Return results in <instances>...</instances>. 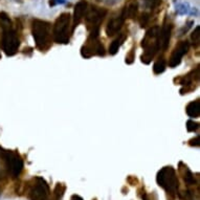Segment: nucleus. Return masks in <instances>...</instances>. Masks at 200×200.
<instances>
[{
	"instance_id": "f3484780",
	"label": "nucleus",
	"mask_w": 200,
	"mask_h": 200,
	"mask_svg": "<svg viewBox=\"0 0 200 200\" xmlns=\"http://www.w3.org/2000/svg\"><path fill=\"white\" fill-rule=\"evenodd\" d=\"M166 67H167L166 60L164 59H160V60L156 61L155 64L153 65V71H154L155 74H160L164 71Z\"/></svg>"
},
{
	"instance_id": "aec40b11",
	"label": "nucleus",
	"mask_w": 200,
	"mask_h": 200,
	"mask_svg": "<svg viewBox=\"0 0 200 200\" xmlns=\"http://www.w3.org/2000/svg\"><path fill=\"white\" fill-rule=\"evenodd\" d=\"M198 127H199L198 123H195L194 120H190L186 122V130L189 132H194V131H196L198 129Z\"/></svg>"
},
{
	"instance_id": "4468645a",
	"label": "nucleus",
	"mask_w": 200,
	"mask_h": 200,
	"mask_svg": "<svg viewBox=\"0 0 200 200\" xmlns=\"http://www.w3.org/2000/svg\"><path fill=\"white\" fill-rule=\"evenodd\" d=\"M186 112L190 117H198L200 115V101L196 100L189 103L186 107Z\"/></svg>"
},
{
	"instance_id": "9b49d317",
	"label": "nucleus",
	"mask_w": 200,
	"mask_h": 200,
	"mask_svg": "<svg viewBox=\"0 0 200 200\" xmlns=\"http://www.w3.org/2000/svg\"><path fill=\"white\" fill-rule=\"evenodd\" d=\"M171 33H172V25L171 24H164L159 30V35H158V45L159 49L161 48L162 50H166L169 46L171 39Z\"/></svg>"
},
{
	"instance_id": "1a4fd4ad",
	"label": "nucleus",
	"mask_w": 200,
	"mask_h": 200,
	"mask_svg": "<svg viewBox=\"0 0 200 200\" xmlns=\"http://www.w3.org/2000/svg\"><path fill=\"white\" fill-rule=\"evenodd\" d=\"M189 49H190V43L188 41H180L175 46L172 54H171L170 60H169V66L171 68H174L177 65H179L183 56L189 52Z\"/></svg>"
},
{
	"instance_id": "f03ea898",
	"label": "nucleus",
	"mask_w": 200,
	"mask_h": 200,
	"mask_svg": "<svg viewBox=\"0 0 200 200\" xmlns=\"http://www.w3.org/2000/svg\"><path fill=\"white\" fill-rule=\"evenodd\" d=\"M25 192L30 200L49 199L50 189L43 177L36 176L25 183Z\"/></svg>"
},
{
	"instance_id": "6ab92c4d",
	"label": "nucleus",
	"mask_w": 200,
	"mask_h": 200,
	"mask_svg": "<svg viewBox=\"0 0 200 200\" xmlns=\"http://www.w3.org/2000/svg\"><path fill=\"white\" fill-rule=\"evenodd\" d=\"M191 39H192L194 46L195 47H197L200 42V27L199 26H196V28H195L194 32H193L192 36H191Z\"/></svg>"
},
{
	"instance_id": "9d476101",
	"label": "nucleus",
	"mask_w": 200,
	"mask_h": 200,
	"mask_svg": "<svg viewBox=\"0 0 200 200\" xmlns=\"http://www.w3.org/2000/svg\"><path fill=\"white\" fill-rule=\"evenodd\" d=\"M125 19H126V16H125V8H124V11H123L120 16H117V17H115V18L111 19L108 22V24H107V27H106L107 36L111 37V36H113V35L117 34L120 30V28L123 27V25H124Z\"/></svg>"
},
{
	"instance_id": "412c9836",
	"label": "nucleus",
	"mask_w": 200,
	"mask_h": 200,
	"mask_svg": "<svg viewBox=\"0 0 200 200\" xmlns=\"http://www.w3.org/2000/svg\"><path fill=\"white\" fill-rule=\"evenodd\" d=\"M149 20H150V15L147 14V13L142 14V16H140V18H139L140 26H142V27H145V26H147V24L149 23Z\"/></svg>"
},
{
	"instance_id": "423d86ee",
	"label": "nucleus",
	"mask_w": 200,
	"mask_h": 200,
	"mask_svg": "<svg viewBox=\"0 0 200 200\" xmlns=\"http://www.w3.org/2000/svg\"><path fill=\"white\" fill-rule=\"evenodd\" d=\"M2 49L6 56H14L20 46V41L18 39L16 32L8 26L3 28L2 34Z\"/></svg>"
},
{
	"instance_id": "393cba45",
	"label": "nucleus",
	"mask_w": 200,
	"mask_h": 200,
	"mask_svg": "<svg viewBox=\"0 0 200 200\" xmlns=\"http://www.w3.org/2000/svg\"><path fill=\"white\" fill-rule=\"evenodd\" d=\"M57 3H64V1H62V0H50L49 1V5H55V4Z\"/></svg>"
},
{
	"instance_id": "6e6552de",
	"label": "nucleus",
	"mask_w": 200,
	"mask_h": 200,
	"mask_svg": "<svg viewBox=\"0 0 200 200\" xmlns=\"http://www.w3.org/2000/svg\"><path fill=\"white\" fill-rule=\"evenodd\" d=\"M107 11L102 8H96L92 6L90 10H88L86 15V23L88 30H93V28L100 27V23L103 21L104 17L106 16Z\"/></svg>"
},
{
	"instance_id": "4be33fe9",
	"label": "nucleus",
	"mask_w": 200,
	"mask_h": 200,
	"mask_svg": "<svg viewBox=\"0 0 200 200\" xmlns=\"http://www.w3.org/2000/svg\"><path fill=\"white\" fill-rule=\"evenodd\" d=\"M134 59H135V55H134V49H131L130 52L127 54L126 56V63L127 64H132Z\"/></svg>"
},
{
	"instance_id": "5701e85b",
	"label": "nucleus",
	"mask_w": 200,
	"mask_h": 200,
	"mask_svg": "<svg viewBox=\"0 0 200 200\" xmlns=\"http://www.w3.org/2000/svg\"><path fill=\"white\" fill-rule=\"evenodd\" d=\"M127 182H128L130 186H136L138 183V179L135 176H129L127 178Z\"/></svg>"
},
{
	"instance_id": "a211bd4d",
	"label": "nucleus",
	"mask_w": 200,
	"mask_h": 200,
	"mask_svg": "<svg viewBox=\"0 0 200 200\" xmlns=\"http://www.w3.org/2000/svg\"><path fill=\"white\" fill-rule=\"evenodd\" d=\"M136 14H137V4L132 3L128 8H125V16H126V18L134 19Z\"/></svg>"
},
{
	"instance_id": "39448f33",
	"label": "nucleus",
	"mask_w": 200,
	"mask_h": 200,
	"mask_svg": "<svg viewBox=\"0 0 200 200\" xmlns=\"http://www.w3.org/2000/svg\"><path fill=\"white\" fill-rule=\"evenodd\" d=\"M3 160L5 167L13 179H17L23 171V159L19 153L14 151H5L3 152Z\"/></svg>"
},
{
	"instance_id": "dca6fc26",
	"label": "nucleus",
	"mask_w": 200,
	"mask_h": 200,
	"mask_svg": "<svg viewBox=\"0 0 200 200\" xmlns=\"http://www.w3.org/2000/svg\"><path fill=\"white\" fill-rule=\"evenodd\" d=\"M65 192H66V186L64 183L58 182L54 189V193H52V199L54 200H61L62 197L64 196Z\"/></svg>"
},
{
	"instance_id": "ddd939ff",
	"label": "nucleus",
	"mask_w": 200,
	"mask_h": 200,
	"mask_svg": "<svg viewBox=\"0 0 200 200\" xmlns=\"http://www.w3.org/2000/svg\"><path fill=\"white\" fill-rule=\"evenodd\" d=\"M178 172H179L180 176L182 177V179H183L184 183L186 186H195L196 179H195L194 174L191 172V170L188 168L186 164H184L183 162H179V164H178Z\"/></svg>"
},
{
	"instance_id": "a878e982",
	"label": "nucleus",
	"mask_w": 200,
	"mask_h": 200,
	"mask_svg": "<svg viewBox=\"0 0 200 200\" xmlns=\"http://www.w3.org/2000/svg\"><path fill=\"white\" fill-rule=\"evenodd\" d=\"M70 200H84V199H83L81 196H79V195H72Z\"/></svg>"
},
{
	"instance_id": "7ed1b4c3",
	"label": "nucleus",
	"mask_w": 200,
	"mask_h": 200,
	"mask_svg": "<svg viewBox=\"0 0 200 200\" xmlns=\"http://www.w3.org/2000/svg\"><path fill=\"white\" fill-rule=\"evenodd\" d=\"M32 34L36 46L40 50H46L50 45V23L35 19L32 22Z\"/></svg>"
},
{
	"instance_id": "2eb2a0df",
	"label": "nucleus",
	"mask_w": 200,
	"mask_h": 200,
	"mask_svg": "<svg viewBox=\"0 0 200 200\" xmlns=\"http://www.w3.org/2000/svg\"><path fill=\"white\" fill-rule=\"evenodd\" d=\"M126 38H127V35L124 33V34L118 35L117 38L114 39L113 42H112L110 46H109V54H110L111 56H114L115 54H117L118 49H120V47L122 46L123 43H124V41Z\"/></svg>"
},
{
	"instance_id": "f8f14e48",
	"label": "nucleus",
	"mask_w": 200,
	"mask_h": 200,
	"mask_svg": "<svg viewBox=\"0 0 200 200\" xmlns=\"http://www.w3.org/2000/svg\"><path fill=\"white\" fill-rule=\"evenodd\" d=\"M87 10V2L86 1H80L76 4L73 11V17H72V30L76 28V26H78L80 22L82 21L84 14Z\"/></svg>"
},
{
	"instance_id": "0eeeda50",
	"label": "nucleus",
	"mask_w": 200,
	"mask_h": 200,
	"mask_svg": "<svg viewBox=\"0 0 200 200\" xmlns=\"http://www.w3.org/2000/svg\"><path fill=\"white\" fill-rule=\"evenodd\" d=\"M98 37H89L87 43L83 45L82 49H81L82 57L88 59L93 55H98V56L101 57L105 56V48L102 43L98 40Z\"/></svg>"
},
{
	"instance_id": "20e7f679",
	"label": "nucleus",
	"mask_w": 200,
	"mask_h": 200,
	"mask_svg": "<svg viewBox=\"0 0 200 200\" xmlns=\"http://www.w3.org/2000/svg\"><path fill=\"white\" fill-rule=\"evenodd\" d=\"M70 21L71 17L68 13H63L57 18L54 24V40L59 44H67L70 37Z\"/></svg>"
},
{
	"instance_id": "b1692460",
	"label": "nucleus",
	"mask_w": 200,
	"mask_h": 200,
	"mask_svg": "<svg viewBox=\"0 0 200 200\" xmlns=\"http://www.w3.org/2000/svg\"><path fill=\"white\" fill-rule=\"evenodd\" d=\"M190 146H194V147H199L200 146V136L198 135L197 137L193 138V139L190 140Z\"/></svg>"
},
{
	"instance_id": "f257e3e1",
	"label": "nucleus",
	"mask_w": 200,
	"mask_h": 200,
	"mask_svg": "<svg viewBox=\"0 0 200 200\" xmlns=\"http://www.w3.org/2000/svg\"><path fill=\"white\" fill-rule=\"evenodd\" d=\"M156 182L160 188L166 191L169 199H175L178 189H179V182H178L176 171L173 167L168 166L160 169L157 173V176H156Z\"/></svg>"
},
{
	"instance_id": "bb28decb",
	"label": "nucleus",
	"mask_w": 200,
	"mask_h": 200,
	"mask_svg": "<svg viewBox=\"0 0 200 200\" xmlns=\"http://www.w3.org/2000/svg\"><path fill=\"white\" fill-rule=\"evenodd\" d=\"M47 200H52V199H50V198H49V199H47Z\"/></svg>"
}]
</instances>
